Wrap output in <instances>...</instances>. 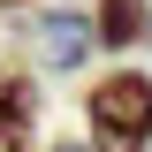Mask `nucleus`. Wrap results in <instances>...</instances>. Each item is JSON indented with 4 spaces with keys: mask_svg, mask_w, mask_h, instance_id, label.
Returning a JSON list of instances; mask_svg holds the SVG:
<instances>
[{
    "mask_svg": "<svg viewBox=\"0 0 152 152\" xmlns=\"http://www.w3.org/2000/svg\"><path fill=\"white\" fill-rule=\"evenodd\" d=\"M84 137L91 152H152V76L114 61L84 84Z\"/></svg>",
    "mask_w": 152,
    "mask_h": 152,
    "instance_id": "f257e3e1",
    "label": "nucleus"
},
{
    "mask_svg": "<svg viewBox=\"0 0 152 152\" xmlns=\"http://www.w3.org/2000/svg\"><path fill=\"white\" fill-rule=\"evenodd\" d=\"M99 53V31H91V8H53V15H38V61L46 69H84Z\"/></svg>",
    "mask_w": 152,
    "mask_h": 152,
    "instance_id": "f03ea898",
    "label": "nucleus"
},
{
    "mask_svg": "<svg viewBox=\"0 0 152 152\" xmlns=\"http://www.w3.org/2000/svg\"><path fill=\"white\" fill-rule=\"evenodd\" d=\"M91 31H99V53H145L152 46V0H91Z\"/></svg>",
    "mask_w": 152,
    "mask_h": 152,
    "instance_id": "7ed1b4c3",
    "label": "nucleus"
},
{
    "mask_svg": "<svg viewBox=\"0 0 152 152\" xmlns=\"http://www.w3.org/2000/svg\"><path fill=\"white\" fill-rule=\"evenodd\" d=\"M0 114H23V122H38V76L23 69V61L0 53Z\"/></svg>",
    "mask_w": 152,
    "mask_h": 152,
    "instance_id": "20e7f679",
    "label": "nucleus"
},
{
    "mask_svg": "<svg viewBox=\"0 0 152 152\" xmlns=\"http://www.w3.org/2000/svg\"><path fill=\"white\" fill-rule=\"evenodd\" d=\"M46 152H91V137H84V145H76V137H61V145H46Z\"/></svg>",
    "mask_w": 152,
    "mask_h": 152,
    "instance_id": "39448f33",
    "label": "nucleus"
},
{
    "mask_svg": "<svg viewBox=\"0 0 152 152\" xmlns=\"http://www.w3.org/2000/svg\"><path fill=\"white\" fill-rule=\"evenodd\" d=\"M23 8H38V0H0V15H23Z\"/></svg>",
    "mask_w": 152,
    "mask_h": 152,
    "instance_id": "423d86ee",
    "label": "nucleus"
}]
</instances>
